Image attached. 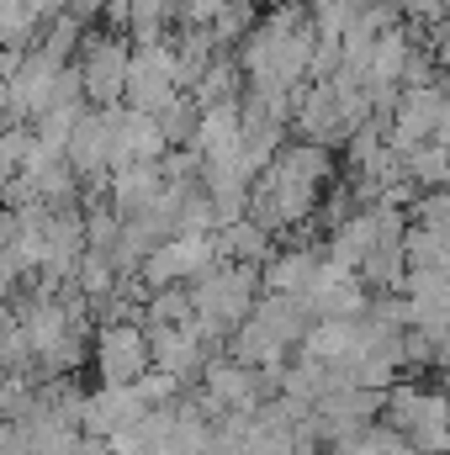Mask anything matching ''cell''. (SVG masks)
Returning <instances> with one entry per match:
<instances>
[{"label":"cell","mask_w":450,"mask_h":455,"mask_svg":"<svg viewBox=\"0 0 450 455\" xmlns=\"http://www.w3.org/2000/svg\"><path fill=\"white\" fill-rule=\"evenodd\" d=\"M138 365H143V339H138V334H112V339H107V376L122 381V376H133Z\"/></svg>","instance_id":"obj_1"}]
</instances>
